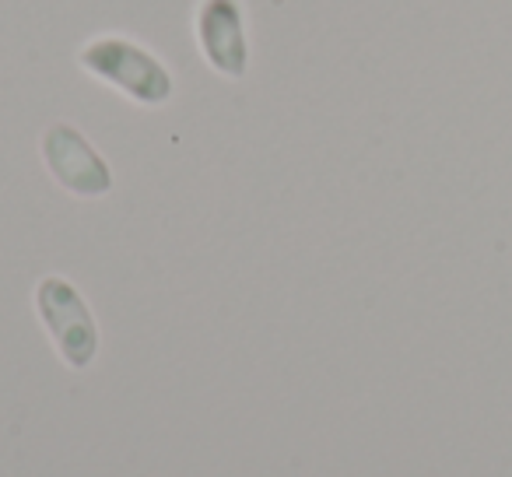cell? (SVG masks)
<instances>
[{
	"label": "cell",
	"instance_id": "cell-1",
	"mask_svg": "<svg viewBox=\"0 0 512 477\" xmlns=\"http://www.w3.org/2000/svg\"><path fill=\"white\" fill-rule=\"evenodd\" d=\"M78 67L88 78L102 81L116 95L144 109L165 106L176 95V78H172L169 64L123 32H99V36L85 39L78 50Z\"/></svg>",
	"mask_w": 512,
	"mask_h": 477
},
{
	"label": "cell",
	"instance_id": "cell-2",
	"mask_svg": "<svg viewBox=\"0 0 512 477\" xmlns=\"http://www.w3.org/2000/svg\"><path fill=\"white\" fill-rule=\"evenodd\" d=\"M36 313L71 369H88L99 351V327L88 309L85 295L60 274H50L36 285Z\"/></svg>",
	"mask_w": 512,
	"mask_h": 477
},
{
	"label": "cell",
	"instance_id": "cell-3",
	"mask_svg": "<svg viewBox=\"0 0 512 477\" xmlns=\"http://www.w3.org/2000/svg\"><path fill=\"white\" fill-rule=\"evenodd\" d=\"M193 43L204 64L218 78L242 81L253 64L249 15L242 0H197L193 8Z\"/></svg>",
	"mask_w": 512,
	"mask_h": 477
},
{
	"label": "cell",
	"instance_id": "cell-4",
	"mask_svg": "<svg viewBox=\"0 0 512 477\" xmlns=\"http://www.w3.org/2000/svg\"><path fill=\"white\" fill-rule=\"evenodd\" d=\"M39 151H43V162L50 169V176L64 186L74 197H106L113 190V169H109L106 158L95 151V144L81 134L71 123H53V127L43 130V141H39Z\"/></svg>",
	"mask_w": 512,
	"mask_h": 477
}]
</instances>
